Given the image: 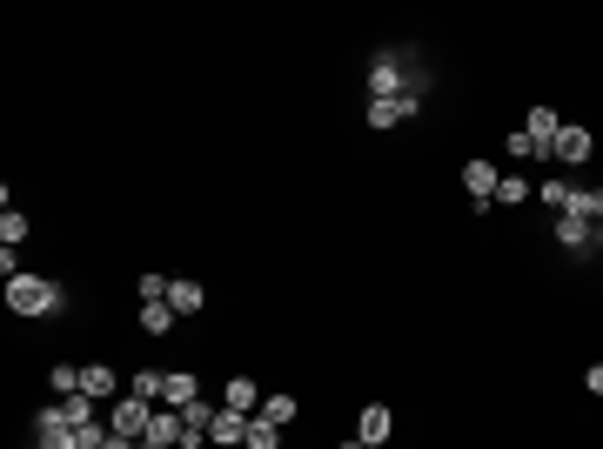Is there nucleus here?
Listing matches in <instances>:
<instances>
[{
  "mask_svg": "<svg viewBox=\"0 0 603 449\" xmlns=\"http://www.w3.org/2000/svg\"><path fill=\"white\" fill-rule=\"evenodd\" d=\"M7 309L14 315H34V322H41V315H61L67 309V289L61 282H47V275H7Z\"/></svg>",
  "mask_w": 603,
  "mask_h": 449,
  "instance_id": "obj_1",
  "label": "nucleus"
},
{
  "mask_svg": "<svg viewBox=\"0 0 603 449\" xmlns=\"http://www.w3.org/2000/svg\"><path fill=\"white\" fill-rule=\"evenodd\" d=\"M550 242L563 248V255H603V222H583V215H557L550 222Z\"/></svg>",
  "mask_w": 603,
  "mask_h": 449,
  "instance_id": "obj_2",
  "label": "nucleus"
},
{
  "mask_svg": "<svg viewBox=\"0 0 603 449\" xmlns=\"http://www.w3.org/2000/svg\"><path fill=\"white\" fill-rule=\"evenodd\" d=\"M155 409L161 403H148V396H114V403H108V429H114V436H128V443H141L148 423H155Z\"/></svg>",
  "mask_w": 603,
  "mask_h": 449,
  "instance_id": "obj_3",
  "label": "nucleus"
},
{
  "mask_svg": "<svg viewBox=\"0 0 603 449\" xmlns=\"http://www.w3.org/2000/svg\"><path fill=\"white\" fill-rule=\"evenodd\" d=\"M496 161H463V188H469V208H476V215H490L496 208Z\"/></svg>",
  "mask_w": 603,
  "mask_h": 449,
  "instance_id": "obj_4",
  "label": "nucleus"
},
{
  "mask_svg": "<svg viewBox=\"0 0 603 449\" xmlns=\"http://www.w3.org/2000/svg\"><path fill=\"white\" fill-rule=\"evenodd\" d=\"M523 135H530L536 155L550 161V155H557V135H563V114L557 108H530V114H523Z\"/></svg>",
  "mask_w": 603,
  "mask_h": 449,
  "instance_id": "obj_5",
  "label": "nucleus"
},
{
  "mask_svg": "<svg viewBox=\"0 0 603 449\" xmlns=\"http://www.w3.org/2000/svg\"><path fill=\"white\" fill-rule=\"evenodd\" d=\"M215 409H222V403H208V396H195V403L181 409V449H208V429H215Z\"/></svg>",
  "mask_w": 603,
  "mask_h": 449,
  "instance_id": "obj_6",
  "label": "nucleus"
},
{
  "mask_svg": "<svg viewBox=\"0 0 603 449\" xmlns=\"http://www.w3.org/2000/svg\"><path fill=\"white\" fill-rule=\"evenodd\" d=\"M356 436H362L369 449H382L389 436H396V409H389V403H362V416H356Z\"/></svg>",
  "mask_w": 603,
  "mask_h": 449,
  "instance_id": "obj_7",
  "label": "nucleus"
},
{
  "mask_svg": "<svg viewBox=\"0 0 603 449\" xmlns=\"http://www.w3.org/2000/svg\"><path fill=\"white\" fill-rule=\"evenodd\" d=\"M201 396V376L195 369H168V376H161V409H188Z\"/></svg>",
  "mask_w": 603,
  "mask_h": 449,
  "instance_id": "obj_8",
  "label": "nucleus"
},
{
  "mask_svg": "<svg viewBox=\"0 0 603 449\" xmlns=\"http://www.w3.org/2000/svg\"><path fill=\"white\" fill-rule=\"evenodd\" d=\"M242 443H248V416H235V409H215L208 449H242Z\"/></svg>",
  "mask_w": 603,
  "mask_h": 449,
  "instance_id": "obj_9",
  "label": "nucleus"
},
{
  "mask_svg": "<svg viewBox=\"0 0 603 449\" xmlns=\"http://www.w3.org/2000/svg\"><path fill=\"white\" fill-rule=\"evenodd\" d=\"M590 148H597V141H590V128H570V121H563L557 155H550V161H563V168H583V161H590Z\"/></svg>",
  "mask_w": 603,
  "mask_h": 449,
  "instance_id": "obj_10",
  "label": "nucleus"
},
{
  "mask_svg": "<svg viewBox=\"0 0 603 449\" xmlns=\"http://www.w3.org/2000/svg\"><path fill=\"white\" fill-rule=\"evenodd\" d=\"M114 389H121V376H114L108 362H81V396H94V403H114Z\"/></svg>",
  "mask_w": 603,
  "mask_h": 449,
  "instance_id": "obj_11",
  "label": "nucleus"
},
{
  "mask_svg": "<svg viewBox=\"0 0 603 449\" xmlns=\"http://www.w3.org/2000/svg\"><path fill=\"white\" fill-rule=\"evenodd\" d=\"M222 409H235V416H255V409H262V389H255V376H228Z\"/></svg>",
  "mask_w": 603,
  "mask_h": 449,
  "instance_id": "obj_12",
  "label": "nucleus"
},
{
  "mask_svg": "<svg viewBox=\"0 0 603 449\" xmlns=\"http://www.w3.org/2000/svg\"><path fill=\"white\" fill-rule=\"evenodd\" d=\"M148 449H181V409H155V423L141 436Z\"/></svg>",
  "mask_w": 603,
  "mask_h": 449,
  "instance_id": "obj_13",
  "label": "nucleus"
},
{
  "mask_svg": "<svg viewBox=\"0 0 603 449\" xmlns=\"http://www.w3.org/2000/svg\"><path fill=\"white\" fill-rule=\"evenodd\" d=\"M168 309H175L181 322H188V315H201V309H208V289H201V282H175V289H168Z\"/></svg>",
  "mask_w": 603,
  "mask_h": 449,
  "instance_id": "obj_14",
  "label": "nucleus"
},
{
  "mask_svg": "<svg viewBox=\"0 0 603 449\" xmlns=\"http://www.w3.org/2000/svg\"><path fill=\"white\" fill-rule=\"evenodd\" d=\"M175 322L181 315L168 309V302H141V329H148V336H175Z\"/></svg>",
  "mask_w": 603,
  "mask_h": 449,
  "instance_id": "obj_15",
  "label": "nucleus"
},
{
  "mask_svg": "<svg viewBox=\"0 0 603 449\" xmlns=\"http://www.w3.org/2000/svg\"><path fill=\"white\" fill-rule=\"evenodd\" d=\"M570 188H577V181H563V175H550V181H536V202L550 208V215H563V208H570Z\"/></svg>",
  "mask_w": 603,
  "mask_h": 449,
  "instance_id": "obj_16",
  "label": "nucleus"
},
{
  "mask_svg": "<svg viewBox=\"0 0 603 449\" xmlns=\"http://www.w3.org/2000/svg\"><path fill=\"white\" fill-rule=\"evenodd\" d=\"M563 215H583V222H603V188H570V208Z\"/></svg>",
  "mask_w": 603,
  "mask_h": 449,
  "instance_id": "obj_17",
  "label": "nucleus"
},
{
  "mask_svg": "<svg viewBox=\"0 0 603 449\" xmlns=\"http://www.w3.org/2000/svg\"><path fill=\"white\" fill-rule=\"evenodd\" d=\"M255 416H268L275 429H289L295 416H302V403H295V396H262V409H255Z\"/></svg>",
  "mask_w": 603,
  "mask_h": 449,
  "instance_id": "obj_18",
  "label": "nucleus"
},
{
  "mask_svg": "<svg viewBox=\"0 0 603 449\" xmlns=\"http://www.w3.org/2000/svg\"><path fill=\"white\" fill-rule=\"evenodd\" d=\"M47 389H54V396H81V362H54V369H47Z\"/></svg>",
  "mask_w": 603,
  "mask_h": 449,
  "instance_id": "obj_19",
  "label": "nucleus"
},
{
  "mask_svg": "<svg viewBox=\"0 0 603 449\" xmlns=\"http://www.w3.org/2000/svg\"><path fill=\"white\" fill-rule=\"evenodd\" d=\"M362 121H369L376 135H389V128H402V108H396V101H369V108H362Z\"/></svg>",
  "mask_w": 603,
  "mask_h": 449,
  "instance_id": "obj_20",
  "label": "nucleus"
},
{
  "mask_svg": "<svg viewBox=\"0 0 603 449\" xmlns=\"http://www.w3.org/2000/svg\"><path fill=\"white\" fill-rule=\"evenodd\" d=\"M242 449H282V429L268 423V416H248V443Z\"/></svg>",
  "mask_w": 603,
  "mask_h": 449,
  "instance_id": "obj_21",
  "label": "nucleus"
},
{
  "mask_svg": "<svg viewBox=\"0 0 603 449\" xmlns=\"http://www.w3.org/2000/svg\"><path fill=\"white\" fill-rule=\"evenodd\" d=\"M27 242V215L21 208H0V248H21Z\"/></svg>",
  "mask_w": 603,
  "mask_h": 449,
  "instance_id": "obj_22",
  "label": "nucleus"
},
{
  "mask_svg": "<svg viewBox=\"0 0 603 449\" xmlns=\"http://www.w3.org/2000/svg\"><path fill=\"white\" fill-rule=\"evenodd\" d=\"M530 195H536V181H523V175H503V181H496V202H503V208L530 202Z\"/></svg>",
  "mask_w": 603,
  "mask_h": 449,
  "instance_id": "obj_23",
  "label": "nucleus"
},
{
  "mask_svg": "<svg viewBox=\"0 0 603 449\" xmlns=\"http://www.w3.org/2000/svg\"><path fill=\"white\" fill-rule=\"evenodd\" d=\"M161 376H168V369H134V376H128V396H148V403H161Z\"/></svg>",
  "mask_w": 603,
  "mask_h": 449,
  "instance_id": "obj_24",
  "label": "nucleus"
},
{
  "mask_svg": "<svg viewBox=\"0 0 603 449\" xmlns=\"http://www.w3.org/2000/svg\"><path fill=\"white\" fill-rule=\"evenodd\" d=\"M168 289H175L168 275H141V282H134V295H141V302H168Z\"/></svg>",
  "mask_w": 603,
  "mask_h": 449,
  "instance_id": "obj_25",
  "label": "nucleus"
},
{
  "mask_svg": "<svg viewBox=\"0 0 603 449\" xmlns=\"http://www.w3.org/2000/svg\"><path fill=\"white\" fill-rule=\"evenodd\" d=\"M510 161H536V148H530V135H523V128L510 135Z\"/></svg>",
  "mask_w": 603,
  "mask_h": 449,
  "instance_id": "obj_26",
  "label": "nucleus"
},
{
  "mask_svg": "<svg viewBox=\"0 0 603 449\" xmlns=\"http://www.w3.org/2000/svg\"><path fill=\"white\" fill-rule=\"evenodd\" d=\"M583 389H590V396H603V362H590V369H583Z\"/></svg>",
  "mask_w": 603,
  "mask_h": 449,
  "instance_id": "obj_27",
  "label": "nucleus"
},
{
  "mask_svg": "<svg viewBox=\"0 0 603 449\" xmlns=\"http://www.w3.org/2000/svg\"><path fill=\"white\" fill-rule=\"evenodd\" d=\"M101 449H134V443H128V436H108V443H101Z\"/></svg>",
  "mask_w": 603,
  "mask_h": 449,
  "instance_id": "obj_28",
  "label": "nucleus"
},
{
  "mask_svg": "<svg viewBox=\"0 0 603 449\" xmlns=\"http://www.w3.org/2000/svg\"><path fill=\"white\" fill-rule=\"evenodd\" d=\"M335 449H369V443H362V436H349V443H335Z\"/></svg>",
  "mask_w": 603,
  "mask_h": 449,
  "instance_id": "obj_29",
  "label": "nucleus"
},
{
  "mask_svg": "<svg viewBox=\"0 0 603 449\" xmlns=\"http://www.w3.org/2000/svg\"><path fill=\"white\" fill-rule=\"evenodd\" d=\"M134 449H148V443H134Z\"/></svg>",
  "mask_w": 603,
  "mask_h": 449,
  "instance_id": "obj_30",
  "label": "nucleus"
}]
</instances>
